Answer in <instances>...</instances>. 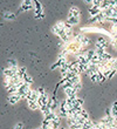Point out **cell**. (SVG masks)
<instances>
[{
  "label": "cell",
  "mask_w": 117,
  "mask_h": 129,
  "mask_svg": "<svg viewBox=\"0 0 117 129\" xmlns=\"http://www.w3.org/2000/svg\"><path fill=\"white\" fill-rule=\"evenodd\" d=\"M79 21H80V11L76 6H73L69 10V13H68L67 22L70 26H74V25L79 24Z\"/></svg>",
  "instance_id": "cell-1"
},
{
  "label": "cell",
  "mask_w": 117,
  "mask_h": 129,
  "mask_svg": "<svg viewBox=\"0 0 117 129\" xmlns=\"http://www.w3.org/2000/svg\"><path fill=\"white\" fill-rule=\"evenodd\" d=\"M34 7L33 5V0H22L20 6V11L21 12H26V11H29Z\"/></svg>",
  "instance_id": "cell-2"
},
{
  "label": "cell",
  "mask_w": 117,
  "mask_h": 129,
  "mask_svg": "<svg viewBox=\"0 0 117 129\" xmlns=\"http://www.w3.org/2000/svg\"><path fill=\"white\" fill-rule=\"evenodd\" d=\"M20 100H21V98L18 93H15V94H10V96H8V101H10L11 105H15V103H18Z\"/></svg>",
  "instance_id": "cell-3"
},
{
  "label": "cell",
  "mask_w": 117,
  "mask_h": 129,
  "mask_svg": "<svg viewBox=\"0 0 117 129\" xmlns=\"http://www.w3.org/2000/svg\"><path fill=\"white\" fill-rule=\"evenodd\" d=\"M4 18L7 19V20H14L15 19V15L13 13H10V12H6V13H4Z\"/></svg>",
  "instance_id": "cell-4"
},
{
  "label": "cell",
  "mask_w": 117,
  "mask_h": 129,
  "mask_svg": "<svg viewBox=\"0 0 117 129\" xmlns=\"http://www.w3.org/2000/svg\"><path fill=\"white\" fill-rule=\"evenodd\" d=\"M8 67L10 68H13V69H18V63L15 60H8Z\"/></svg>",
  "instance_id": "cell-5"
},
{
  "label": "cell",
  "mask_w": 117,
  "mask_h": 129,
  "mask_svg": "<svg viewBox=\"0 0 117 129\" xmlns=\"http://www.w3.org/2000/svg\"><path fill=\"white\" fill-rule=\"evenodd\" d=\"M14 129H22V124H21V123H18L17 126L14 127Z\"/></svg>",
  "instance_id": "cell-6"
}]
</instances>
